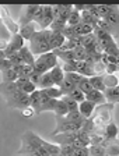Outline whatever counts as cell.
I'll return each mask as SVG.
<instances>
[{"mask_svg":"<svg viewBox=\"0 0 119 156\" xmlns=\"http://www.w3.org/2000/svg\"><path fill=\"white\" fill-rule=\"evenodd\" d=\"M52 87H56V85L53 82V78H52V75H50V71L42 74L41 82H39V85H38V89H48V88H52Z\"/></svg>","mask_w":119,"mask_h":156,"instance_id":"cell-20","label":"cell"},{"mask_svg":"<svg viewBox=\"0 0 119 156\" xmlns=\"http://www.w3.org/2000/svg\"><path fill=\"white\" fill-rule=\"evenodd\" d=\"M66 42V38L63 36V34H58V32H53V36L50 39V50H58L60 49Z\"/></svg>","mask_w":119,"mask_h":156,"instance_id":"cell-17","label":"cell"},{"mask_svg":"<svg viewBox=\"0 0 119 156\" xmlns=\"http://www.w3.org/2000/svg\"><path fill=\"white\" fill-rule=\"evenodd\" d=\"M56 119H58V126H56V128L52 131V134H50L52 136L58 135V134H62V133H76V131L83 130L84 124L69 121L66 117H56Z\"/></svg>","mask_w":119,"mask_h":156,"instance_id":"cell-3","label":"cell"},{"mask_svg":"<svg viewBox=\"0 0 119 156\" xmlns=\"http://www.w3.org/2000/svg\"><path fill=\"white\" fill-rule=\"evenodd\" d=\"M3 95L6 98L7 105L13 109L24 110L31 106V96L25 92H23L17 87L16 82L11 84H3Z\"/></svg>","mask_w":119,"mask_h":156,"instance_id":"cell-1","label":"cell"},{"mask_svg":"<svg viewBox=\"0 0 119 156\" xmlns=\"http://www.w3.org/2000/svg\"><path fill=\"white\" fill-rule=\"evenodd\" d=\"M39 6L38 4H28V6H24V11L21 14L20 20H18V25L24 27V25H28V24H32L34 23V17H35V13L38 11Z\"/></svg>","mask_w":119,"mask_h":156,"instance_id":"cell-4","label":"cell"},{"mask_svg":"<svg viewBox=\"0 0 119 156\" xmlns=\"http://www.w3.org/2000/svg\"><path fill=\"white\" fill-rule=\"evenodd\" d=\"M18 55L21 56V58H23L24 64H28V66H32V67H34V64H35V62H36V58H35V56H34V53L31 52L30 46L25 45V46H24V48L20 50V52H18Z\"/></svg>","mask_w":119,"mask_h":156,"instance_id":"cell-13","label":"cell"},{"mask_svg":"<svg viewBox=\"0 0 119 156\" xmlns=\"http://www.w3.org/2000/svg\"><path fill=\"white\" fill-rule=\"evenodd\" d=\"M31 96V107L35 110V114H41V89H36Z\"/></svg>","mask_w":119,"mask_h":156,"instance_id":"cell-19","label":"cell"},{"mask_svg":"<svg viewBox=\"0 0 119 156\" xmlns=\"http://www.w3.org/2000/svg\"><path fill=\"white\" fill-rule=\"evenodd\" d=\"M76 146L73 145H60V156H72Z\"/></svg>","mask_w":119,"mask_h":156,"instance_id":"cell-35","label":"cell"},{"mask_svg":"<svg viewBox=\"0 0 119 156\" xmlns=\"http://www.w3.org/2000/svg\"><path fill=\"white\" fill-rule=\"evenodd\" d=\"M63 71L66 73H77V60H73V62H65L62 64Z\"/></svg>","mask_w":119,"mask_h":156,"instance_id":"cell-32","label":"cell"},{"mask_svg":"<svg viewBox=\"0 0 119 156\" xmlns=\"http://www.w3.org/2000/svg\"><path fill=\"white\" fill-rule=\"evenodd\" d=\"M90 149V156H106V148L104 145H91Z\"/></svg>","mask_w":119,"mask_h":156,"instance_id":"cell-28","label":"cell"},{"mask_svg":"<svg viewBox=\"0 0 119 156\" xmlns=\"http://www.w3.org/2000/svg\"><path fill=\"white\" fill-rule=\"evenodd\" d=\"M43 17H45V6H39L38 11L35 13V17H34V23H36L38 25H39V24L42 23Z\"/></svg>","mask_w":119,"mask_h":156,"instance_id":"cell-36","label":"cell"},{"mask_svg":"<svg viewBox=\"0 0 119 156\" xmlns=\"http://www.w3.org/2000/svg\"><path fill=\"white\" fill-rule=\"evenodd\" d=\"M36 60L41 63H43V64L46 66L49 70H52V68H55L58 64V56L55 55L53 52H49V53H45V55H41L36 57Z\"/></svg>","mask_w":119,"mask_h":156,"instance_id":"cell-9","label":"cell"},{"mask_svg":"<svg viewBox=\"0 0 119 156\" xmlns=\"http://www.w3.org/2000/svg\"><path fill=\"white\" fill-rule=\"evenodd\" d=\"M86 99L90 102H93V103H95V105H101V106L108 103V102H106V98H105V94L101 91H97V89H93L90 94H87Z\"/></svg>","mask_w":119,"mask_h":156,"instance_id":"cell-10","label":"cell"},{"mask_svg":"<svg viewBox=\"0 0 119 156\" xmlns=\"http://www.w3.org/2000/svg\"><path fill=\"white\" fill-rule=\"evenodd\" d=\"M90 82H91V85H93L94 89H97V91H101V92H105L106 87L105 84H104V78L102 75H94V77L88 78Z\"/></svg>","mask_w":119,"mask_h":156,"instance_id":"cell-22","label":"cell"},{"mask_svg":"<svg viewBox=\"0 0 119 156\" xmlns=\"http://www.w3.org/2000/svg\"><path fill=\"white\" fill-rule=\"evenodd\" d=\"M53 141L59 145H76V142L80 140V134L79 131L76 133H62V134H58V135H53L52 136Z\"/></svg>","mask_w":119,"mask_h":156,"instance_id":"cell-5","label":"cell"},{"mask_svg":"<svg viewBox=\"0 0 119 156\" xmlns=\"http://www.w3.org/2000/svg\"><path fill=\"white\" fill-rule=\"evenodd\" d=\"M2 75H3V84H11V82H16L20 78L14 68L7 70V71H2Z\"/></svg>","mask_w":119,"mask_h":156,"instance_id":"cell-23","label":"cell"},{"mask_svg":"<svg viewBox=\"0 0 119 156\" xmlns=\"http://www.w3.org/2000/svg\"><path fill=\"white\" fill-rule=\"evenodd\" d=\"M67 96H70L73 99V101H76L77 103H81V102H84V101H87L86 99V94H84L83 91H80L79 88H76V89H73L72 92H70Z\"/></svg>","mask_w":119,"mask_h":156,"instance_id":"cell-31","label":"cell"},{"mask_svg":"<svg viewBox=\"0 0 119 156\" xmlns=\"http://www.w3.org/2000/svg\"><path fill=\"white\" fill-rule=\"evenodd\" d=\"M38 32V29H36V27H35V23H32V24H28V25H24V27H20V35L23 36L25 41H28L30 42L31 39H32V36L35 35V34Z\"/></svg>","mask_w":119,"mask_h":156,"instance_id":"cell-15","label":"cell"},{"mask_svg":"<svg viewBox=\"0 0 119 156\" xmlns=\"http://www.w3.org/2000/svg\"><path fill=\"white\" fill-rule=\"evenodd\" d=\"M62 99H63L65 102H66L67 107H69V113H70V112H77V110H79V105H80V103H77L76 101H73V99H72L70 96L65 95V96H63Z\"/></svg>","mask_w":119,"mask_h":156,"instance_id":"cell-33","label":"cell"},{"mask_svg":"<svg viewBox=\"0 0 119 156\" xmlns=\"http://www.w3.org/2000/svg\"><path fill=\"white\" fill-rule=\"evenodd\" d=\"M115 73H118V66L116 64L105 66V74H115Z\"/></svg>","mask_w":119,"mask_h":156,"instance_id":"cell-40","label":"cell"},{"mask_svg":"<svg viewBox=\"0 0 119 156\" xmlns=\"http://www.w3.org/2000/svg\"><path fill=\"white\" fill-rule=\"evenodd\" d=\"M105 98L108 103H115V102H119V85L115 88H106L105 89Z\"/></svg>","mask_w":119,"mask_h":156,"instance_id":"cell-18","label":"cell"},{"mask_svg":"<svg viewBox=\"0 0 119 156\" xmlns=\"http://www.w3.org/2000/svg\"><path fill=\"white\" fill-rule=\"evenodd\" d=\"M53 113L56 114V117H66L67 114H69V107H67L66 102L63 101V99H59V101H58Z\"/></svg>","mask_w":119,"mask_h":156,"instance_id":"cell-21","label":"cell"},{"mask_svg":"<svg viewBox=\"0 0 119 156\" xmlns=\"http://www.w3.org/2000/svg\"><path fill=\"white\" fill-rule=\"evenodd\" d=\"M118 45H119V43H118Z\"/></svg>","mask_w":119,"mask_h":156,"instance_id":"cell-43","label":"cell"},{"mask_svg":"<svg viewBox=\"0 0 119 156\" xmlns=\"http://www.w3.org/2000/svg\"><path fill=\"white\" fill-rule=\"evenodd\" d=\"M66 119L69 121H73V123H80V124H84L86 123V120H87L86 117L80 113L79 110L77 112H70V113L66 116Z\"/></svg>","mask_w":119,"mask_h":156,"instance_id":"cell-27","label":"cell"},{"mask_svg":"<svg viewBox=\"0 0 119 156\" xmlns=\"http://www.w3.org/2000/svg\"><path fill=\"white\" fill-rule=\"evenodd\" d=\"M16 84H17V87L20 88L21 91L25 92V94H28V95L34 94V92L38 89V87H36L35 84H32V82L30 81V78H25V77L18 78V80L16 81Z\"/></svg>","mask_w":119,"mask_h":156,"instance_id":"cell-8","label":"cell"},{"mask_svg":"<svg viewBox=\"0 0 119 156\" xmlns=\"http://www.w3.org/2000/svg\"><path fill=\"white\" fill-rule=\"evenodd\" d=\"M119 134V130H118V126L112 121H109L108 124L105 126V131H104V140L106 142H112V141L116 140V136Z\"/></svg>","mask_w":119,"mask_h":156,"instance_id":"cell-11","label":"cell"},{"mask_svg":"<svg viewBox=\"0 0 119 156\" xmlns=\"http://www.w3.org/2000/svg\"><path fill=\"white\" fill-rule=\"evenodd\" d=\"M42 91L49 98H52V99H62V98L65 96L59 87H52V88H48V89H42Z\"/></svg>","mask_w":119,"mask_h":156,"instance_id":"cell-26","label":"cell"},{"mask_svg":"<svg viewBox=\"0 0 119 156\" xmlns=\"http://www.w3.org/2000/svg\"><path fill=\"white\" fill-rule=\"evenodd\" d=\"M24 46H25V39H24L20 34L13 35L10 38V41H9V46H7V49L4 50V52H6V57L9 55H13V53H18Z\"/></svg>","mask_w":119,"mask_h":156,"instance_id":"cell-6","label":"cell"},{"mask_svg":"<svg viewBox=\"0 0 119 156\" xmlns=\"http://www.w3.org/2000/svg\"><path fill=\"white\" fill-rule=\"evenodd\" d=\"M0 68H2V71H7V70L14 68V64L9 58H3V60H2V64H0Z\"/></svg>","mask_w":119,"mask_h":156,"instance_id":"cell-38","label":"cell"},{"mask_svg":"<svg viewBox=\"0 0 119 156\" xmlns=\"http://www.w3.org/2000/svg\"><path fill=\"white\" fill-rule=\"evenodd\" d=\"M35 113V110H34L32 107H27V109H24V110H21V114L23 116H25V117H30V116H32V114Z\"/></svg>","mask_w":119,"mask_h":156,"instance_id":"cell-41","label":"cell"},{"mask_svg":"<svg viewBox=\"0 0 119 156\" xmlns=\"http://www.w3.org/2000/svg\"><path fill=\"white\" fill-rule=\"evenodd\" d=\"M53 36L52 29H39L32 39L30 41V49L34 53V56H41L45 53L52 52L50 50V39Z\"/></svg>","mask_w":119,"mask_h":156,"instance_id":"cell-2","label":"cell"},{"mask_svg":"<svg viewBox=\"0 0 119 156\" xmlns=\"http://www.w3.org/2000/svg\"><path fill=\"white\" fill-rule=\"evenodd\" d=\"M79 24H81V13L76 11V10H73L72 14H70V17H69V20H67V25L76 27V25H79Z\"/></svg>","mask_w":119,"mask_h":156,"instance_id":"cell-30","label":"cell"},{"mask_svg":"<svg viewBox=\"0 0 119 156\" xmlns=\"http://www.w3.org/2000/svg\"><path fill=\"white\" fill-rule=\"evenodd\" d=\"M36 138H38V142L48 151V153H49L50 156H60V145H55V144H52V142H48V141L42 140L39 135H36Z\"/></svg>","mask_w":119,"mask_h":156,"instance_id":"cell-14","label":"cell"},{"mask_svg":"<svg viewBox=\"0 0 119 156\" xmlns=\"http://www.w3.org/2000/svg\"><path fill=\"white\" fill-rule=\"evenodd\" d=\"M104 78V84L106 88H115L119 85V78L115 74H105L102 75Z\"/></svg>","mask_w":119,"mask_h":156,"instance_id":"cell-25","label":"cell"},{"mask_svg":"<svg viewBox=\"0 0 119 156\" xmlns=\"http://www.w3.org/2000/svg\"><path fill=\"white\" fill-rule=\"evenodd\" d=\"M59 99H52L41 89V113L42 112H53Z\"/></svg>","mask_w":119,"mask_h":156,"instance_id":"cell-7","label":"cell"},{"mask_svg":"<svg viewBox=\"0 0 119 156\" xmlns=\"http://www.w3.org/2000/svg\"><path fill=\"white\" fill-rule=\"evenodd\" d=\"M118 73H119V66H118Z\"/></svg>","mask_w":119,"mask_h":156,"instance_id":"cell-42","label":"cell"},{"mask_svg":"<svg viewBox=\"0 0 119 156\" xmlns=\"http://www.w3.org/2000/svg\"><path fill=\"white\" fill-rule=\"evenodd\" d=\"M60 89H62V92H63V95H69L70 92L73 91V89H76V84L73 81H70L69 78H65V81L62 82V85H60Z\"/></svg>","mask_w":119,"mask_h":156,"instance_id":"cell-29","label":"cell"},{"mask_svg":"<svg viewBox=\"0 0 119 156\" xmlns=\"http://www.w3.org/2000/svg\"><path fill=\"white\" fill-rule=\"evenodd\" d=\"M41 78H42V74H39V73H35L34 71L32 74L30 75V81L32 82V84H35L36 87L39 85V82H41Z\"/></svg>","mask_w":119,"mask_h":156,"instance_id":"cell-39","label":"cell"},{"mask_svg":"<svg viewBox=\"0 0 119 156\" xmlns=\"http://www.w3.org/2000/svg\"><path fill=\"white\" fill-rule=\"evenodd\" d=\"M95 107H97L95 103H93V102H90V101H84V102H81V103L79 105V112L86 117L87 120H88L90 117L93 116Z\"/></svg>","mask_w":119,"mask_h":156,"instance_id":"cell-12","label":"cell"},{"mask_svg":"<svg viewBox=\"0 0 119 156\" xmlns=\"http://www.w3.org/2000/svg\"><path fill=\"white\" fill-rule=\"evenodd\" d=\"M104 20H105L106 23L111 24L113 29H115L116 27H119V9H118V10H113V11H111V13H109Z\"/></svg>","mask_w":119,"mask_h":156,"instance_id":"cell-24","label":"cell"},{"mask_svg":"<svg viewBox=\"0 0 119 156\" xmlns=\"http://www.w3.org/2000/svg\"><path fill=\"white\" fill-rule=\"evenodd\" d=\"M50 75H52L53 82H55L56 87H60L62 82L65 81V78H66V73L63 71L62 66H56L55 68H52V70H50Z\"/></svg>","mask_w":119,"mask_h":156,"instance_id":"cell-16","label":"cell"},{"mask_svg":"<svg viewBox=\"0 0 119 156\" xmlns=\"http://www.w3.org/2000/svg\"><path fill=\"white\" fill-rule=\"evenodd\" d=\"M77 88H79L80 91H83L86 95H87V94H90V92H91V91L94 89L93 85H91V82H90L88 78H84L83 81H81V82L79 84V87H77Z\"/></svg>","mask_w":119,"mask_h":156,"instance_id":"cell-34","label":"cell"},{"mask_svg":"<svg viewBox=\"0 0 119 156\" xmlns=\"http://www.w3.org/2000/svg\"><path fill=\"white\" fill-rule=\"evenodd\" d=\"M72 156H90V149L88 148H74Z\"/></svg>","mask_w":119,"mask_h":156,"instance_id":"cell-37","label":"cell"}]
</instances>
